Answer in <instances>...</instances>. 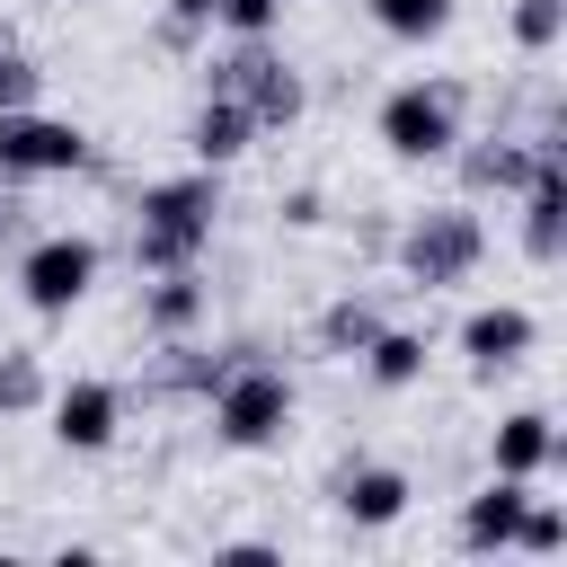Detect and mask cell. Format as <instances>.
Here are the masks:
<instances>
[{"label":"cell","mask_w":567,"mask_h":567,"mask_svg":"<svg viewBox=\"0 0 567 567\" xmlns=\"http://www.w3.org/2000/svg\"><path fill=\"white\" fill-rule=\"evenodd\" d=\"M461 106H470V89H461V80H399V89L381 97L372 133H381V151H390V159L425 168V159H452V142H461Z\"/></svg>","instance_id":"obj_3"},{"label":"cell","mask_w":567,"mask_h":567,"mask_svg":"<svg viewBox=\"0 0 567 567\" xmlns=\"http://www.w3.org/2000/svg\"><path fill=\"white\" fill-rule=\"evenodd\" d=\"M363 9H372V27L390 44H434L452 27V0H363Z\"/></svg>","instance_id":"obj_19"},{"label":"cell","mask_w":567,"mask_h":567,"mask_svg":"<svg viewBox=\"0 0 567 567\" xmlns=\"http://www.w3.org/2000/svg\"><path fill=\"white\" fill-rule=\"evenodd\" d=\"M532 346H540V319H532L523 301H478V310L461 319V354H470V372H478V381L514 372Z\"/></svg>","instance_id":"obj_10"},{"label":"cell","mask_w":567,"mask_h":567,"mask_svg":"<svg viewBox=\"0 0 567 567\" xmlns=\"http://www.w3.org/2000/svg\"><path fill=\"white\" fill-rule=\"evenodd\" d=\"M275 213H284V221H292V230H310V221H319V186H292V195H284V204H275Z\"/></svg>","instance_id":"obj_26"},{"label":"cell","mask_w":567,"mask_h":567,"mask_svg":"<svg viewBox=\"0 0 567 567\" xmlns=\"http://www.w3.org/2000/svg\"><path fill=\"white\" fill-rule=\"evenodd\" d=\"M354 363L372 372V390H416V381H425V328H390V319H381V337H372Z\"/></svg>","instance_id":"obj_18"},{"label":"cell","mask_w":567,"mask_h":567,"mask_svg":"<svg viewBox=\"0 0 567 567\" xmlns=\"http://www.w3.org/2000/svg\"><path fill=\"white\" fill-rule=\"evenodd\" d=\"M558 461H567V434H558L549 408H514V416H496V434H487V470H496V478H549Z\"/></svg>","instance_id":"obj_11"},{"label":"cell","mask_w":567,"mask_h":567,"mask_svg":"<svg viewBox=\"0 0 567 567\" xmlns=\"http://www.w3.org/2000/svg\"><path fill=\"white\" fill-rule=\"evenodd\" d=\"M213 97H239V106L257 115V133H284V124H301V106H310L301 71L275 53V35H230V53L213 62Z\"/></svg>","instance_id":"obj_5"},{"label":"cell","mask_w":567,"mask_h":567,"mask_svg":"<svg viewBox=\"0 0 567 567\" xmlns=\"http://www.w3.org/2000/svg\"><path fill=\"white\" fill-rule=\"evenodd\" d=\"M408 505H416V478H408V470H390V461H354V470H337V514H346L354 532H390Z\"/></svg>","instance_id":"obj_12"},{"label":"cell","mask_w":567,"mask_h":567,"mask_svg":"<svg viewBox=\"0 0 567 567\" xmlns=\"http://www.w3.org/2000/svg\"><path fill=\"white\" fill-rule=\"evenodd\" d=\"M204 35H213V0H168L159 44H168V53H186V44H204Z\"/></svg>","instance_id":"obj_24"},{"label":"cell","mask_w":567,"mask_h":567,"mask_svg":"<svg viewBox=\"0 0 567 567\" xmlns=\"http://www.w3.org/2000/svg\"><path fill=\"white\" fill-rule=\"evenodd\" d=\"M204 408H213V443H221V452H266V443H284V425H292L301 390H292V372H284V363H257V354L239 346V354H230V372L204 390Z\"/></svg>","instance_id":"obj_2"},{"label":"cell","mask_w":567,"mask_h":567,"mask_svg":"<svg viewBox=\"0 0 567 567\" xmlns=\"http://www.w3.org/2000/svg\"><path fill=\"white\" fill-rule=\"evenodd\" d=\"M275 18H284V0H213V27H230V35H275Z\"/></svg>","instance_id":"obj_25"},{"label":"cell","mask_w":567,"mask_h":567,"mask_svg":"<svg viewBox=\"0 0 567 567\" xmlns=\"http://www.w3.org/2000/svg\"><path fill=\"white\" fill-rule=\"evenodd\" d=\"M44 416H53V443H62V452H106V443L124 434V390L97 381V372H80V381L44 390Z\"/></svg>","instance_id":"obj_8"},{"label":"cell","mask_w":567,"mask_h":567,"mask_svg":"<svg viewBox=\"0 0 567 567\" xmlns=\"http://www.w3.org/2000/svg\"><path fill=\"white\" fill-rule=\"evenodd\" d=\"M248 142H257V115H248L239 97H213V89H204V106H195V124H186V151H195V168H230Z\"/></svg>","instance_id":"obj_16"},{"label":"cell","mask_w":567,"mask_h":567,"mask_svg":"<svg viewBox=\"0 0 567 567\" xmlns=\"http://www.w3.org/2000/svg\"><path fill=\"white\" fill-rule=\"evenodd\" d=\"M514 549H523V558H558V549H567V514H558L540 487H532V505H523V523H514Z\"/></svg>","instance_id":"obj_22"},{"label":"cell","mask_w":567,"mask_h":567,"mask_svg":"<svg viewBox=\"0 0 567 567\" xmlns=\"http://www.w3.org/2000/svg\"><path fill=\"white\" fill-rule=\"evenodd\" d=\"M18 230H27V204H18V195H9V177H0V239H18Z\"/></svg>","instance_id":"obj_27"},{"label":"cell","mask_w":567,"mask_h":567,"mask_svg":"<svg viewBox=\"0 0 567 567\" xmlns=\"http://www.w3.org/2000/svg\"><path fill=\"white\" fill-rule=\"evenodd\" d=\"M35 89H44V71L0 35V115H18V106H35Z\"/></svg>","instance_id":"obj_23"},{"label":"cell","mask_w":567,"mask_h":567,"mask_svg":"<svg viewBox=\"0 0 567 567\" xmlns=\"http://www.w3.org/2000/svg\"><path fill=\"white\" fill-rule=\"evenodd\" d=\"M97 266H106V248H97L89 230H35V239L18 248V301H27L35 319H71V310L89 301Z\"/></svg>","instance_id":"obj_6"},{"label":"cell","mask_w":567,"mask_h":567,"mask_svg":"<svg viewBox=\"0 0 567 567\" xmlns=\"http://www.w3.org/2000/svg\"><path fill=\"white\" fill-rule=\"evenodd\" d=\"M558 248H567V168L558 151H540V168L523 177V257L558 266Z\"/></svg>","instance_id":"obj_14"},{"label":"cell","mask_w":567,"mask_h":567,"mask_svg":"<svg viewBox=\"0 0 567 567\" xmlns=\"http://www.w3.org/2000/svg\"><path fill=\"white\" fill-rule=\"evenodd\" d=\"M540 151H558V133H487V142H452V159H461V195H523V177L540 168Z\"/></svg>","instance_id":"obj_9"},{"label":"cell","mask_w":567,"mask_h":567,"mask_svg":"<svg viewBox=\"0 0 567 567\" xmlns=\"http://www.w3.org/2000/svg\"><path fill=\"white\" fill-rule=\"evenodd\" d=\"M204 310H213V284H204L195 266H168V275L142 284V328H151V337H195Z\"/></svg>","instance_id":"obj_15"},{"label":"cell","mask_w":567,"mask_h":567,"mask_svg":"<svg viewBox=\"0 0 567 567\" xmlns=\"http://www.w3.org/2000/svg\"><path fill=\"white\" fill-rule=\"evenodd\" d=\"M213 221H221V168L151 177V186L133 195V266H142V275L195 266V257L213 248Z\"/></svg>","instance_id":"obj_1"},{"label":"cell","mask_w":567,"mask_h":567,"mask_svg":"<svg viewBox=\"0 0 567 567\" xmlns=\"http://www.w3.org/2000/svg\"><path fill=\"white\" fill-rule=\"evenodd\" d=\"M71 168H89V133H80L71 115H44V106L0 115V177H9V186L71 177Z\"/></svg>","instance_id":"obj_7"},{"label":"cell","mask_w":567,"mask_h":567,"mask_svg":"<svg viewBox=\"0 0 567 567\" xmlns=\"http://www.w3.org/2000/svg\"><path fill=\"white\" fill-rule=\"evenodd\" d=\"M532 487H540V478H487L478 496H461V523H452V540H461L470 558H487V549H514V523H523Z\"/></svg>","instance_id":"obj_13"},{"label":"cell","mask_w":567,"mask_h":567,"mask_svg":"<svg viewBox=\"0 0 567 567\" xmlns=\"http://www.w3.org/2000/svg\"><path fill=\"white\" fill-rule=\"evenodd\" d=\"M381 319H390V310H381L372 292H337V301H328V310L310 319V337H319V354H337V363H354V354H363V346L381 337Z\"/></svg>","instance_id":"obj_17"},{"label":"cell","mask_w":567,"mask_h":567,"mask_svg":"<svg viewBox=\"0 0 567 567\" xmlns=\"http://www.w3.org/2000/svg\"><path fill=\"white\" fill-rule=\"evenodd\" d=\"M390 257H399V275H408L416 292L470 284V275H478V257H487V221H478L470 204H434V213H408V230L390 239Z\"/></svg>","instance_id":"obj_4"},{"label":"cell","mask_w":567,"mask_h":567,"mask_svg":"<svg viewBox=\"0 0 567 567\" xmlns=\"http://www.w3.org/2000/svg\"><path fill=\"white\" fill-rule=\"evenodd\" d=\"M44 354H27V346H0V416H35L44 408Z\"/></svg>","instance_id":"obj_20"},{"label":"cell","mask_w":567,"mask_h":567,"mask_svg":"<svg viewBox=\"0 0 567 567\" xmlns=\"http://www.w3.org/2000/svg\"><path fill=\"white\" fill-rule=\"evenodd\" d=\"M505 27H514V44L540 62V53H558V35H567V0H514Z\"/></svg>","instance_id":"obj_21"}]
</instances>
